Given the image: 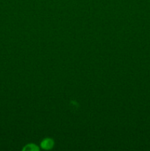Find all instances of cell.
<instances>
[{
    "label": "cell",
    "mask_w": 150,
    "mask_h": 151,
    "mask_svg": "<svg viewBox=\"0 0 150 151\" xmlns=\"http://www.w3.org/2000/svg\"><path fill=\"white\" fill-rule=\"evenodd\" d=\"M53 145H54V142H53L51 139H45L42 141L41 146L43 149L49 150V149H51L53 147Z\"/></svg>",
    "instance_id": "cell-1"
},
{
    "label": "cell",
    "mask_w": 150,
    "mask_h": 151,
    "mask_svg": "<svg viewBox=\"0 0 150 151\" xmlns=\"http://www.w3.org/2000/svg\"><path fill=\"white\" fill-rule=\"evenodd\" d=\"M38 150V147H37L35 145H26V147L24 148V150L33 151V150Z\"/></svg>",
    "instance_id": "cell-2"
}]
</instances>
